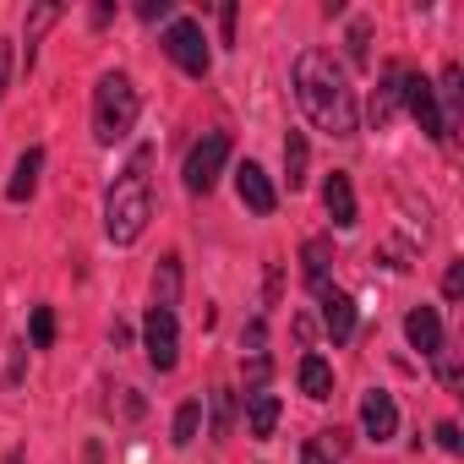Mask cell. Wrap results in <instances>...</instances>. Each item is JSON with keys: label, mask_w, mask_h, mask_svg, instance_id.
I'll use <instances>...</instances> for the list:
<instances>
[{"label": "cell", "mask_w": 464, "mask_h": 464, "mask_svg": "<svg viewBox=\"0 0 464 464\" xmlns=\"http://www.w3.org/2000/svg\"><path fill=\"white\" fill-rule=\"evenodd\" d=\"M142 350H148L153 372H175L180 366V323H175L169 306H148V317H142Z\"/></svg>", "instance_id": "obj_6"}, {"label": "cell", "mask_w": 464, "mask_h": 464, "mask_svg": "<svg viewBox=\"0 0 464 464\" xmlns=\"http://www.w3.org/2000/svg\"><path fill=\"white\" fill-rule=\"evenodd\" d=\"M6 82H12V44H0V93H6Z\"/></svg>", "instance_id": "obj_31"}, {"label": "cell", "mask_w": 464, "mask_h": 464, "mask_svg": "<svg viewBox=\"0 0 464 464\" xmlns=\"http://www.w3.org/2000/svg\"><path fill=\"white\" fill-rule=\"evenodd\" d=\"M393 110H399V66H388V72H382V82H377V93H372L366 115H372V126L382 131V126L393 121Z\"/></svg>", "instance_id": "obj_17"}, {"label": "cell", "mask_w": 464, "mask_h": 464, "mask_svg": "<svg viewBox=\"0 0 464 464\" xmlns=\"http://www.w3.org/2000/svg\"><path fill=\"white\" fill-rule=\"evenodd\" d=\"M175 301H180V257L169 252V257H159V274H153V306L175 312Z\"/></svg>", "instance_id": "obj_21"}, {"label": "cell", "mask_w": 464, "mask_h": 464, "mask_svg": "<svg viewBox=\"0 0 464 464\" xmlns=\"http://www.w3.org/2000/svg\"><path fill=\"white\" fill-rule=\"evenodd\" d=\"M137 110H142V93L126 72H104L99 88H93V142L99 148H115L131 137L137 126Z\"/></svg>", "instance_id": "obj_3"}, {"label": "cell", "mask_w": 464, "mask_h": 464, "mask_svg": "<svg viewBox=\"0 0 464 464\" xmlns=\"http://www.w3.org/2000/svg\"><path fill=\"white\" fill-rule=\"evenodd\" d=\"M361 431H366L372 442H393V437H399V404H393L388 388H372V393L361 399Z\"/></svg>", "instance_id": "obj_9"}, {"label": "cell", "mask_w": 464, "mask_h": 464, "mask_svg": "<svg viewBox=\"0 0 464 464\" xmlns=\"http://www.w3.org/2000/svg\"><path fill=\"white\" fill-rule=\"evenodd\" d=\"M355 323H361V312H355V295L350 290H323V334L334 339V344H350L355 339Z\"/></svg>", "instance_id": "obj_10"}, {"label": "cell", "mask_w": 464, "mask_h": 464, "mask_svg": "<svg viewBox=\"0 0 464 464\" xmlns=\"http://www.w3.org/2000/svg\"><path fill=\"white\" fill-rule=\"evenodd\" d=\"M437 448H442V453H459V448H464V437H459V426H453V420H442V426H437Z\"/></svg>", "instance_id": "obj_27"}, {"label": "cell", "mask_w": 464, "mask_h": 464, "mask_svg": "<svg viewBox=\"0 0 464 464\" xmlns=\"http://www.w3.org/2000/svg\"><path fill=\"white\" fill-rule=\"evenodd\" d=\"M236 197H241L246 213H274V208H279V186H274V175H268L263 164H252V159L236 169Z\"/></svg>", "instance_id": "obj_8"}, {"label": "cell", "mask_w": 464, "mask_h": 464, "mask_svg": "<svg viewBox=\"0 0 464 464\" xmlns=\"http://www.w3.org/2000/svg\"><path fill=\"white\" fill-rule=\"evenodd\" d=\"M39 169H44V148H28V153L17 159L12 180H6V202H28V197L39 191Z\"/></svg>", "instance_id": "obj_15"}, {"label": "cell", "mask_w": 464, "mask_h": 464, "mask_svg": "<svg viewBox=\"0 0 464 464\" xmlns=\"http://www.w3.org/2000/svg\"><path fill=\"white\" fill-rule=\"evenodd\" d=\"M366 39H372V23L361 17V23L350 28V61H355V66H366V61H372V50H366Z\"/></svg>", "instance_id": "obj_25"}, {"label": "cell", "mask_w": 464, "mask_h": 464, "mask_svg": "<svg viewBox=\"0 0 464 464\" xmlns=\"http://www.w3.org/2000/svg\"><path fill=\"white\" fill-rule=\"evenodd\" d=\"M55 23H61V6H34V12H28V34H23V39H28V44H23V66H28V72H34V61H39V39H44Z\"/></svg>", "instance_id": "obj_19"}, {"label": "cell", "mask_w": 464, "mask_h": 464, "mask_svg": "<svg viewBox=\"0 0 464 464\" xmlns=\"http://www.w3.org/2000/svg\"><path fill=\"white\" fill-rule=\"evenodd\" d=\"M229 426H236V393H229V388H213V393H208V431H213V442H224Z\"/></svg>", "instance_id": "obj_20"}, {"label": "cell", "mask_w": 464, "mask_h": 464, "mask_svg": "<svg viewBox=\"0 0 464 464\" xmlns=\"http://www.w3.org/2000/svg\"><path fill=\"white\" fill-rule=\"evenodd\" d=\"M459 82H464V72H459V66H448V72H442V82L431 88V93L442 99V104H437V115H442V137H453V131H459V121H464V88H459Z\"/></svg>", "instance_id": "obj_13"}, {"label": "cell", "mask_w": 464, "mask_h": 464, "mask_svg": "<svg viewBox=\"0 0 464 464\" xmlns=\"http://www.w3.org/2000/svg\"><path fill=\"white\" fill-rule=\"evenodd\" d=\"M28 344H34V350H50V344H55V312H50V306H34V317H28Z\"/></svg>", "instance_id": "obj_24"}, {"label": "cell", "mask_w": 464, "mask_h": 464, "mask_svg": "<svg viewBox=\"0 0 464 464\" xmlns=\"http://www.w3.org/2000/svg\"><path fill=\"white\" fill-rule=\"evenodd\" d=\"M399 104L415 115V126H420L431 142H448V137H442V115H437V93H431V77H420V72L399 66Z\"/></svg>", "instance_id": "obj_7"}, {"label": "cell", "mask_w": 464, "mask_h": 464, "mask_svg": "<svg viewBox=\"0 0 464 464\" xmlns=\"http://www.w3.org/2000/svg\"><path fill=\"white\" fill-rule=\"evenodd\" d=\"M295 377H301V393H306V399H328V393H334V366H328L323 355H301Z\"/></svg>", "instance_id": "obj_18"}, {"label": "cell", "mask_w": 464, "mask_h": 464, "mask_svg": "<svg viewBox=\"0 0 464 464\" xmlns=\"http://www.w3.org/2000/svg\"><path fill=\"white\" fill-rule=\"evenodd\" d=\"M301 464H339V459H334V453L323 448V437H312V442L301 448Z\"/></svg>", "instance_id": "obj_28"}, {"label": "cell", "mask_w": 464, "mask_h": 464, "mask_svg": "<svg viewBox=\"0 0 464 464\" xmlns=\"http://www.w3.org/2000/svg\"><path fill=\"white\" fill-rule=\"evenodd\" d=\"M148 164H153V148L142 142V148L131 153V164H126V169L110 180V191H104V236H110L115 246H137L142 229H148V218H153Z\"/></svg>", "instance_id": "obj_2"}, {"label": "cell", "mask_w": 464, "mask_h": 464, "mask_svg": "<svg viewBox=\"0 0 464 464\" xmlns=\"http://www.w3.org/2000/svg\"><path fill=\"white\" fill-rule=\"evenodd\" d=\"M295 99H301V110L312 115L317 131H328V137H355L361 131L355 88H350L344 66L328 50H301L295 55Z\"/></svg>", "instance_id": "obj_1"}, {"label": "cell", "mask_w": 464, "mask_h": 464, "mask_svg": "<svg viewBox=\"0 0 464 464\" xmlns=\"http://www.w3.org/2000/svg\"><path fill=\"white\" fill-rule=\"evenodd\" d=\"M218 28H224V44H236V6L218 12Z\"/></svg>", "instance_id": "obj_30"}, {"label": "cell", "mask_w": 464, "mask_h": 464, "mask_svg": "<svg viewBox=\"0 0 464 464\" xmlns=\"http://www.w3.org/2000/svg\"><path fill=\"white\" fill-rule=\"evenodd\" d=\"M137 17H142V23H159V17H169V0H142V6H137Z\"/></svg>", "instance_id": "obj_29"}, {"label": "cell", "mask_w": 464, "mask_h": 464, "mask_svg": "<svg viewBox=\"0 0 464 464\" xmlns=\"http://www.w3.org/2000/svg\"><path fill=\"white\" fill-rule=\"evenodd\" d=\"M197 426H202V399H186L175 410V448H191L197 442Z\"/></svg>", "instance_id": "obj_23"}, {"label": "cell", "mask_w": 464, "mask_h": 464, "mask_svg": "<svg viewBox=\"0 0 464 464\" xmlns=\"http://www.w3.org/2000/svg\"><path fill=\"white\" fill-rule=\"evenodd\" d=\"M328 268H334V236H312L306 246H301V274H306V285L323 295L328 290Z\"/></svg>", "instance_id": "obj_14"}, {"label": "cell", "mask_w": 464, "mask_h": 464, "mask_svg": "<svg viewBox=\"0 0 464 464\" xmlns=\"http://www.w3.org/2000/svg\"><path fill=\"white\" fill-rule=\"evenodd\" d=\"M274 426H279V393H246V431L263 442V437H274Z\"/></svg>", "instance_id": "obj_16"}, {"label": "cell", "mask_w": 464, "mask_h": 464, "mask_svg": "<svg viewBox=\"0 0 464 464\" xmlns=\"http://www.w3.org/2000/svg\"><path fill=\"white\" fill-rule=\"evenodd\" d=\"M404 339H410V350H420L426 361H437L442 355V317H437V306H410Z\"/></svg>", "instance_id": "obj_11"}, {"label": "cell", "mask_w": 464, "mask_h": 464, "mask_svg": "<svg viewBox=\"0 0 464 464\" xmlns=\"http://www.w3.org/2000/svg\"><path fill=\"white\" fill-rule=\"evenodd\" d=\"M442 295H448V301H459V295H464V263H459V257H453V263H448V274H442Z\"/></svg>", "instance_id": "obj_26"}, {"label": "cell", "mask_w": 464, "mask_h": 464, "mask_svg": "<svg viewBox=\"0 0 464 464\" xmlns=\"http://www.w3.org/2000/svg\"><path fill=\"white\" fill-rule=\"evenodd\" d=\"M306 164H312V148H306L301 131H290V137H285V180H290V191L306 186Z\"/></svg>", "instance_id": "obj_22"}, {"label": "cell", "mask_w": 464, "mask_h": 464, "mask_svg": "<svg viewBox=\"0 0 464 464\" xmlns=\"http://www.w3.org/2000/svg\"><path fill=\"white\" fill-rule=\"evenodd\" d=\"M164 55L186 72V77H208L213 72V50H208V34L197 17H169L164 28Z\"/></svg>", "instance_id": "obj_5"}, {"label": "cell", "mask_w": 464, "mask_h": 464, "mask_svg": "<svg viewBox=\"0 0 464 464\" xmlns=\"http://www.w3.org/2000/svg\"><path fill=\"white\" fill-rule=\"evenodd\" d=\"M323 208H328V218H334L339 229H350V224L361 218V208H355V180H350V169H334V175L323 180Z\"/></svg>", "instance_id": "obj_12"}, {"label": "cell", "mask_w": 464, "mask_h": 464, "mask_svg": "<svg viewBox=\"0 0 464 464\" xmlns=\"http://www.w3.org/2000/svg\"><path fill=\"white\" fill-rule=\"evenodd\" d=\"M224 164H229V131H202V137L191 142V153H186V169H180L186 191H191V197H208V191L218 186Z\"/></svg>", "instance_id": "obj_4"}]
</instances>
